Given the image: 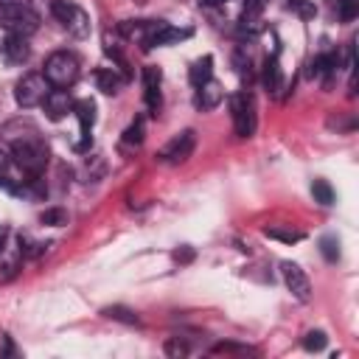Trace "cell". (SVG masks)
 <instances>
[{"label": "cell", "instance_id": "cell-26", "mask_svg": "<svg viewBox=\"0 0 359 359\" xmlns=\"http://www.w3.org/2000/svg\"><path fill=\"white\" fill-rule=\"evenodd\" d=\"M303 348L306 351H323L325 348V334L323 331H309L303 337Z\"/></svg>", "mask_w": 359, "mask_h": 359}, {"label": "cell", "instance_id": "cell-22", "mask_svg": "<svg viewBox=\"0 0 359 359\" xmlns=\"http://www.w3.org/2000/svg\"><path fill=\"white\" fill-rule=\"evenodd\" d=\"M104 317L118 320V323H126V325H137V323H140L137 314L129 311V309H123V306H109V309H104Z\"/></svg>", "mask_w": 359, "mask_h": 359}, {"label": "cell", "instance_id": "cell-14", "mask_svg": "<svg viewBox=\"0 0 359 359\" xmlns=\"http://www.w3.org/2000/svg\"><path fill=\"white\" fill-rule=\"evenodd\" d=\"M261 79H264V87H266L269 93H278V90L283 87V76H280V62H278V53L266 56Z\"/></svg>", "mask_w": 359, "mask_h": 359}, {"label": "cell", "instance_id": "cell-4", "mask_svg": "<svg viewBox=\"0 0 359 359\" xmlns=\"http://www.w3.org/2000/svg\"><path fill=\"white\" fill-rule=\"evenodd\" d=\"M50 14L56 17V22L73 36V39H87L90 36V14L70 3V0H53L50 3Z\"/></svg>", "mask_w": 359, "mask_h": 359}, {"label": "cell", "instance_id": "cell-13", "mask_svg": "<svg viewBox=\"0 0 359 359\" xmlns=\"http://www.w3.org/2000/svg\"><path fill=\"white\" fill-rule=\"evenodd\" d=\"M45 112H48V118L50 121H62L67 112H73V98H70V90H59V87H53L48 95H45Z\"/></svg>", "mask_w": 359, "mask_h": 359}, {"label": "cell", "instance_id": "cell-2", "mask_svg": "<svg viewBox=\"0 0 359 359\" xmlns=\"http://www.w3.org/2000/svg\"><path fill=\"white\" fill-rule=\"evenodd\" d=\"M121 34L135 39L143 50L160 48V45H171V42H180V39L191 36L188 28H174V25H168L163 20H129V22H121Z\"/></svg>", "mask_w": 359, "mask_h": 359}, {"label": "cell", "instance_id": "cell-16", "mask_svg": "<svg viewBox=\"0 0 359 359\" xmlns=\"http://www.w3.org/2000/svg\"><path fill=\"white\" fill-rule=\"evenodd\" d=\"M337 65H339V56H337L334 50H323V53H317L314 62H311V76L328 79V76L337 70Z\"/></svg>", "mask_w": 359, "mask_h": 359}, {"label": "cell", "instance_id": "cell-11", "mask_svg": "<svg viewBox=\"0 0 359 359\" xmlns=\"http://www.w3.org/2000/svg\"><path fill=\"white\" fill-rule=\"evenodd\" d=\"M73 115H76V121H79V129H81V140L76 143V149L79 151H84L87 146H90V132H93V123H95V104L93 101H76L73 104Z\"/></svg>", "mask_w": 359, "mask_h": 359}, {"label": "cell", "instance_id": "cell-12", "mask_svg": "<svg viewBox=\"0 0 359 359\" xmlns=\"http://www.w3.org/2000/svg\"><path fill=\"white\" fill-rule=\"evenodd\" d=\"M0 53H3V59H6L8 65H22V62H28V56H31L28 36L8 34V36L3 39V45H0Z\"/></svg>", "mask_w": 359, "mask_h": 359}, {"label": "cell", "instance_id": "cell-6", "mask_svg": "<svg viewBox=\"0 0 359 359\" xmlns=\"http://www.w3.org/2000/svg\"><path fill=\"white\" fill-rule=\"evenodd\" d=\"M230 115H233V129L238 137H252L258 126V112H255V98L252 93H236L230 95Z\"/></svg>", "mask_w": 359, "mask_h": 359}, {"label": "cell", "instance_id": "cell-15", "mask_svg": "<svg viewBox=\"0 0 359 359\" xmlns=\"http://www.w3.org/2000/svg\"><path fill=\"white\" fill-rule=\"evenodd\" d=\"M196 107L199 109H213V107H219V101H222V87L210 79V81H205L202 87H196Z\"/></svg>", "mask_w": 359, "mask_h": 359}, {"label": "cell", "instance_id": "cell-7", "mask_svg": "<svg viewBox=\"0 0 359 359\" xmlns=\"http://www.w3.org/2000/svg\"><path fill=\"white\" fill-rule=\"evenodd\" d=\"M50 93V84L42 73H25L20 81H17V90H14V98L22 109H31V107H39L45 101V95Z\"/></svg>", "mask_w": 359, "mask_h": 359}, {"label": "cell", "instance_id": "cell-9", "mask_svg": "<svg viewBox=\"0 0 359 359\" xmlns=\"http://www.w3.org/2000/svg\"><path fill=\"white\" fill-rule=\"evenodd\" d=\"M280 275H283V283H286V289L300 300V303H306L309 297H311V283H309V278H306V272L297 266V264H292V261H283L280 264Z\"/></svg>", "mask_w": 359, "mask_h": 359}, {"label": "cell", "instance_id": "cell-30", "mask_svg": "<svg viewBox=\"0 0 359 359\" xmlns=\"http://www.w3.org/2000/svg\"><path fill=\"white\" fill-rule=\"evenodd\" d=\"M8 163H11V160H8V154L0 149V180L6 177V171H8Z\"/></svg>", "mask_w": 359, "mask_h": 359}, {"label": "cell", "instance_id": "cell-34", "mask_svg": "<svg viewBox=\"0 0 359 359\" xmlns=\"http://www.w3.org/2000/svg\"><path fill=\"white\" fill-rule=\"evenodd\" d=\"M3 3H11V0H0V6H3Z\"/></svg>", "mask_w": 359, "mask_h": 359}, {"label": "cell", "instance_id": "cell-29", "mask_svg": "<svg viewBox=\"0 0 359 359\" xmlns=\"http://www.w3.org/2000/svg\"><path fill=\"white\" fill-rule=\"evenodd\" d=\"M289 8H294L300 17H314V3H309V0H292Z\"/></svg>", "mask_w": 359, "mask_h": 359}, {"label": "cell", "instance_id": "cell-10", "mask_svg": "<svg viewBox=\"0 0 359 359\" xmlns=\"http://www.w3.org/2000/svg\"><path fill=\"white\" fill-rule=\"evenodd\" d=\"M160 67L154 65H146L143 67V101L149 107V115H157L160 112V104H163V95H160Z\"/></svg>", "mask_w": 359, "mask_h": 359}, {"label": "cell", "instance_id": "cell-8", "mask_svg": "<svg viewBox=\"0 0 359 359\" xmlns=\"http://www.w3.org/2000/svg\"><path fill=\"white\" fill-rule=\"evenodd\" d=\"M194 146H196V135H194V129H185V132L174 135V137L160 149V160H163V163H168V165L185 163V160L191 157Z\"/></svg>", "mask_w": 359, "mask_h": 359}, {"label": "cell", "instance_id": "cell-32", "mask_svg": "<svg viewBox=\"0 0 359 359\" xmlns=\"http://www.w3.org/2000/svg\"><path fill=\"white\" fill-rule=\"evenodd\" d=\"M174 258H177V261H191V258H194V252L185 247V250H177V252H174Z\"/></svg>", "mask_w": 359, "mask_h": 359}, {"label": "cell", "instance_id": "cell-21", "mask_svg": "<svg viewBox=\"0 0 359 359\" xmlns=\"http://www.w3.org/2000/svg\"><path fill=\"white\" fill-rule=\"evenodd\" d=\"M320 252L328 264H337L339 261V238L337 236H323L320 238Z\"/></svg>", "mask_w": 359, "mask_h": 359}, {"label": "cell", "instance_id": "cell-27", "mask_svg": "<svg viewBox=\"0 0 359 359\" xmlns=\"http://www.w3.org/2000/svg\"><path fill=\"white\" fill-rule=\"evenodd\" d=\"M42 222H45V224H65V222H67V213H65L62 208H50V210L42 213Z\"/></svg>", "mask_w": 359, "mask_h": 359}, {"label": "cell", "instance_id": "cell-20", "mask_svg": "<svg viewBox=\"0 0 359 359\" xmlns=\"http://www.w3.org/2000/svg\"><path fill=\"white\" fill-rule=\"evenodd\" d=\"M140 143H143V121L137 118L135 123L126 126V132H123V137H121V149H123V151H135Z\"/></svg>", "mask_w": 359, "mask_h": 359}, {"label": "cell", "instance_id": "cell-19", "mask_svg": "<svg viewBox=\"0 0 359 359\" xmlns=\"http://www.w3.org/2000/svg\"><path fill=\"white\" fill-rule=\"evenodd\" d=\"M264 3H266V0H244V8H241V28H244V31H255V28H258Z\"/></svg>", "mask_w": 359, "mask_h": 359}, {"label": "cell", "instance_id": "cell-28", "mask_svg": "<svg viewBox=\"0 0 359 359\" xmlns=\"http://www.w3.org/2000/svg\"><path fill=\"white\" fill-rule=\"evenodd\" d=\"M165 353H171V356H185V353H188V345L180 342V337H174V339L165 342Z\"/></svg>", "mask_w": 359, "mask_h": 359}, {"label": "cell", "instance_id": "cell-3", "mask_svg": "<svg viewBox=\"0 0 359 359\" xmlns=\"http://www.w3.org/2000/svg\"><path fill=\"white\" fill-rule=\"evenodd\" d=\"M79 73H81L79 59H76L70 50H56V53H50V56L45 59V70H42V76L48 79V84H50V87H59V90L73 87V84L79 81Z\"/></svg>", "mask_w": 359, "mask_h": 359}, {"label": "cell", "instance_id": "cell-33", "mask_svg": "<svg viewBox=\"0 0 359 359\" xmlns=\"http://www.w3.org/2000/svg\"><path fill=\"white\" fill-rule=\"evenodd\" d=\"M202 6H227L230 0H199Z\"/></svg>", "mask_w": 359, "mask_h": 359}, {"label": "cell", "instance_id": "cell-17", "mask_svg": "<svg viewBox=\"0 0 359 359\" xmlns=\"http://www.w3.org/2000/svg\"><path fill=\"white\" fill-rule=\"evenodd\" d=\"M210 79H213V59H210V56L196 59V62L191 65V70H188V81H191L194 87H202V84L210 81Z\"/></svg>", "mask_w": 359, "mask_h": 359}, {"label": "cell", "instance_id": "cell-18", "mask_svg": "<svg viewBox=\"0 0 359 359\" xmlns=\"http://www.w3.org/2000/svg\"><path fill=\"white\" fill-rule=\"evenodd\" d=\"M95 84H98L101 93L115 95V93L123 87V76H118L112 67H101V70H95Z\"/></svg>", "mask_w": 359, "mask_h": 359}, {"label": "cell", "instance_id": "cell-5", "mask_svg": "<svg viewBox=\"0 0 359 359\" xmlns=\"http://www.w3.org/2000/svg\"><path fill=\"white\" fill-rule=\"evenodd\" d=\"M0 25L8 31V34H20V36H31L36 28H39V17L31 6L25 3H3L0 6Z\"/></svg>", "mask_w": 359, "mask_h": 359}, {"label": "cell", "instance_id": "cell-31", "mask_svg": "<svg viewBox=\"0 0 359 359\" xmlns=\"http://www.w3.org/2000/svg\"><path fill=\"white\" fill-rule=\"evenodd\" d=\"M6 238H8V224L0 222V252H6Z\"/></svg>", "mask_w": 359, "mask_h": 359}, {"label": "cell", "instance_id": "cell-1", "mask_svg": "<svg viewBox=\"0 0 359 359\" xmlns=\"http://www.w3.org/2000/svg\"><path fill=\"white\" fill-rule=\"evenodd\" d=\"M6 140L11 143V157H14L17 168H20L22 174H28V177H39L42 168L48 165V146H45V140L39 137L36 126L31 123V126H25V132L11 135V137H6Z\"/></svg>", "mask_w": 359, "mask_h": 359}, {"label": "cell", "instance_id": "cell-25", "mask_svg": "<svg viewBox=\"0 0 359 359\" xmlns=\"http://www.w3.org/2000/svg\"><path fill=\"white\" fill-rule=\"evenodd\" d=\"M337 6H339V8H337V14H339V20H342V22H351V20L359 14V0H339Z\"/></svg>", "mask_w": 359, "mask_h": 359}, {"label": "cell", "instance_id": "cell-24", "mask_svg": "<svg viewBox=\"0 0 359 359\" xmlns=\"http://www.w3.org/2000/svg\"><path fill=\"white\" fill-rule=\"evenodd\" d=\"M311 194H314V199H317L320 205H331V202H334V191H331V185H328L325 180H314V182H311Z\"/></svg>", "mask_w": 359, "mask_h": 359}, {"label": "cell", "instance_id": "cell-23", "mask_svg": "<svg viewBox=\"0 0 359 359\" xmlns=\"http://www.w3.org/2000/svg\"><path fill=\"white\" fill-rule=\"evenodd\" d=\"M264 236L278 238V241H286V244H294V241L303 238V233H297V230H292V227H266Z\"/></svg>", "mask_w": 359, "mask_h": 359}]
</instances>
